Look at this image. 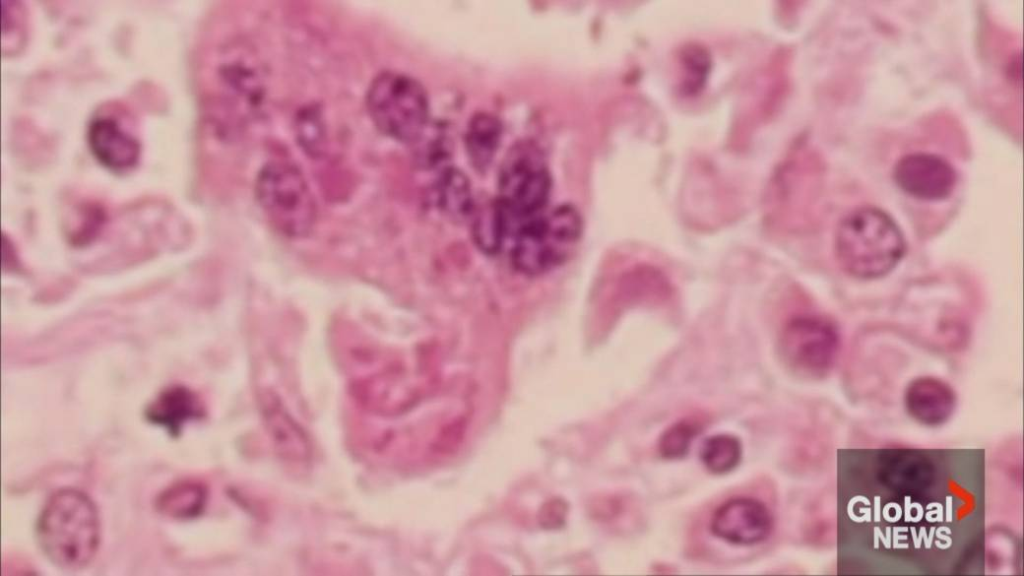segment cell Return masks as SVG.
I'll use <instances>...</instances> for the list:
<instances>
[{
	"instance_id": "obj_1",
	"label": "cell",
	"mask_w": 1024,
	"mask_h": 576,
	"mask_svg": "<svg viewBox=\"0 0 1024 576\" xmlns=\"http://www.w3.org/2000/svg\"><path fill=\"white\" fill-rule=\"evenodd\" d=\"M41 550L56 566L78 570L87 566L100 542V519L94 502L73 488L54 493L38 523Z\"/></svg>"
},
{
	"instance_id": "obj_15",
	"label": "cell",
	"mask_w": 1024,
	"mask_h": 576,
	"mask_svg": "<svg viewBox=\"0 0 1024 576\" xmlns=\"http://www.w3.org/2000/svg\"><path fill=\"white\" fill-rule=\"evenodd\" d=\"M439 206L451 217L462 219L474 210L472 190L467 177L459 170H442L437 181Z\"/></svg>"
},
{
	"instance_id": "obj_9",
	"label": "cell",
	"mask_w": 1024,
	"mask_h": 576,
	"mask_svg": "<svg viewBox=\"0 0 1024 576\" xmlns=\"http://www.w3.org/2000/svg\"><path fill=\"white\" fill-rule=\"evenodd\" d=\"M710 529L718 538L735 545H754L764 541L772 530V516L759 500L733 498L712 515Z\"/></svg>"
},
{
	"instance_id": "obj_12",
	"label": "cell",
	"mask_w": 1024,
	"mask_h": 576,
	"mask_svg": "<svg viewBox=\"0 0 1024 576\" xmlns=\"http://www.w3.org/2000/svg\"><path fill=\"white\" fill-rule=\"evenodd\" d=\"M88 141L96 158L109 168L127 169L139 158L138 140L111 117H99L92 121Z\"/></svg>"
},
{
	"instance_id": "obj_8",
	"label": "cell",
	"mask_w": 1024,
	"mask_h": 576,
	"mask_svg": "<svg viewBox=\"0 0 1024 576\" xmlns=\"http://www.w3.org/2000/svg\"><path fill=\"white\" fill-rule=\"evenodd\" d=\"M893 178L906 194L925 201L946 199L957 182V174L947 160L926 152L902 156L893 168Z\"/></svg>"
},
{
	"instance_id": "obj_6",
	"label": "cell",
	"mask_w": 1024,
	"mask_h": 576,
	"mask_svg": "<svg viewBox=\"0 0 1024 576\" xmlns=\"http://www.w3.org/2000/svg\"><path fill=\"white\" fill-rule=\"evenodd\" d=\"M551 189V178L540 150L516 144L507 154L499 178L497 199L507 216L523 220L540 214Z\"/></svg>"
},
{
	"instance_id": "obj_5",
	"label": "cell",
	"mask_w": 1024,
	"mask_h": 576,
	"mask_svg": "<svg viewBox=\"0 0 1024 576\" xmlns=\"http://www.w3.org/2000/svg\"><path fill=\"white\" fill-rule=\"evenodd\" d=\"M258 203L272 225L290 237H303L313 228L316 205L297 167L272 161L260 170L255 184Z\"/></svg>"
},
{
	"instance_id": "obj_16",
	"label": "cell",
	"mask_w": 1024,
	"mask_h": 576,
	"mask_svg": "<svg viewBox=\"0 0 1024 576\" xmlns=\"http://www.w3.org/2000/svg\"><path fill=\"white\" fill-rule=\"evenodd\" d=\"M204 489L195 483L182 482L167 489L158 500L159 510L170 517L190 518L202 510Z\"/></svg>"
},
{
	"instance_id": "obj_7",
	"label": "cell",
	"mask_w": 1024,
	"mask_h": 576,
	"mask_svg": "<svg viewBox=\"0 0 1024 576\" xmlns=\"http://www.w3.org/2000/svg\"><path fill=\"white\" fill-rule=\"evenodd\" d=\"M840 346L837 328L823 317L799 315L782 327L779 349L787 365L801 376L820 378L834 366Z\"/></svg>"
},
{
	"instance_id": "obj_19",
	"label": "cell",
	"mask_w": 1024,
	"mask_h": 576,
	"mask_svg": "<svg viewBox=\"0 0 1024 576\" xmlns=\"http://www.w3.org/2000/svg\"><path fill=\"white\" fill-rule=\"evenodd\" d=\"M701 425V422L695 419H683L670 426L660 438V454L669 459L684 456L692 440L701 430Z\"/></svg>"
},
{
	"instance_id": "obj_4",
	"label": "cell",
	"mask_w": 1024,
	"mask_h": 576,
	"mask_svg": "<svg viewBox=\"0 0 1024 576\" xmlns=\"http://www.w3.org/2000/svg\"><path fill=\"white\" fill-rule=\"evenodd\" d=\"M366 108L376 128L400 142L412 144L429 124L425 89L402 73L377 75L367 90Z\"/></svg>"
},
{
	"instance_id": "obj_11",
	"label": "cell",
	"mask_w": 1024,
	"mask_h": 576,
	"mask_svg": "<svg viewBox=\"0 0 1024 576\" xmlns=\"http://www.w3.org/2000/svg\"><path fill=\"white\" fill-rule=\"evenodd\" d=\"M904 404L909 416L917 423L936 427L946 423L956 407L952 387L941 379L924 376L907 386Z\"/></svg>"
},
{
	"instance_id": "obj_17",
	"label": "cell",
	"mask_w": 1024,
	"mask_h": 576,
	"mask_svg": "<svg viewBox=\"0 0 1024 576\" xmlns=\"http://www.w3.org/2000/svg\"><path fill=\"white\" fill-rule=\"evenodd\" d=\"M473 235L478 246L487 253H495L501 248L507 235L497 201L475 212Z\"/></svg>"
},
{
	"instance_id": "obj_20",
	"label": "cell",
	"mask_w": 1024,
	"mask_h": 576,
	"mask_svg": "<svg viewBox=\"0 0 1024 576\" xmlns=\"http://www.w3.org/2000/svg\"><path fill=\"white\" fill-rule=\"evenodd\" d=\"M297 136L299 142L309 153L318 154L324 146V126L322 115L318 109L308 107L301 111L297 118Z\"/></svg>"
},
{
	"instance_id": "obj_2",
	"label": "cell",
	"mask_w": 1024,
	"mask_h": 576,
	"mask_svg": "<svg viewBox=\"0 0 1024 576\" xmlns=\"http://www.w3.org/2000/svg\"><path fill=\"white\" fill-rule=\"evenodd\" d=\"M905 240L895 221L875 207L859 208L839 224L835 252L841 267L860 279L890 272L905 254Z\"/></svg>"
},
{
	"instance_id": "obj_10",
	"label": "cell",
	"mask_w": 1024,
	"mask_h": 576,
	"mask_svg": "<svg viewBox=\"0 0 1024 576\" xmlns=\"http://www.w3.org/2000/svg\"><path fill=\"white\" fill-rule=\"evenodd\" d=\"M878 478L894 493H921L932 483L934 467L930 459L919 450L892 448L879 456Z\"/></svg>"
},
{
	"instance_id": "obj_14",
	"label": "cell",
	"mask_w": 1024,
	"mask_h": 576,
	"mask_svg": "<svg viewBox=\"0 0 1024 576\" xmlns=\"http://www.w3.org/2000/svg\"><path fill=\"white\" fill-rule=\"evenodd\" d=\"M500 120L488 112L475 114L470 120L465 147L469 160L477 170L486 169L492 162L501 140Z\"/></svg>"
},
{
	"instance_id": "obj_3",
	"label": "cell",
	"mask_w": 1024,
	"mask_h": 576,
	"mask_svg": "<svg viewBox=\"0 0 1024 576\" xmlns=\"http://www.w3.org/2000/svg\"><path fill=\"white\" fill-rule=\"evenodd\" d=\"M582 222L571 206L521 221L513 231L511 259L521 272L537 275L564 262L581 234Z\"/></svg>"
},
{
	"instance_id": "obj_13",
	"label": "cell",
	"mask_w": 1024,
	"mask_h": 576,
	"mask_svg": "<svg viewBox=\"0 0 1024 576\" xmlns=\"http://www.w3.org/2000/svg\"><path fill=\"white\" fill-rule=\"evenodd\" d=\"M203 414L202 403L192 390L183 386H172L162 391L148 406L146 417L156 425L163 426L174 436L190 420Z\"/></svg>"
},
{
	"instance_id": "obj_18",
	"label": "cell",
	"mask_w": 1024,
	"mask_h": 576,
	"mask_svg": "<svg viewBox=\"0 0 1024 576\" xmlns=\"http://www.w3.org/2000/svg\"><path fill=\"white\" fill-rule=\"evenodd\" d=\"M741 452V443L736 437L719 434L705 441L701 450V459L709 471L723 474L738 465Z\"/></svg>"
}]
</instances>
